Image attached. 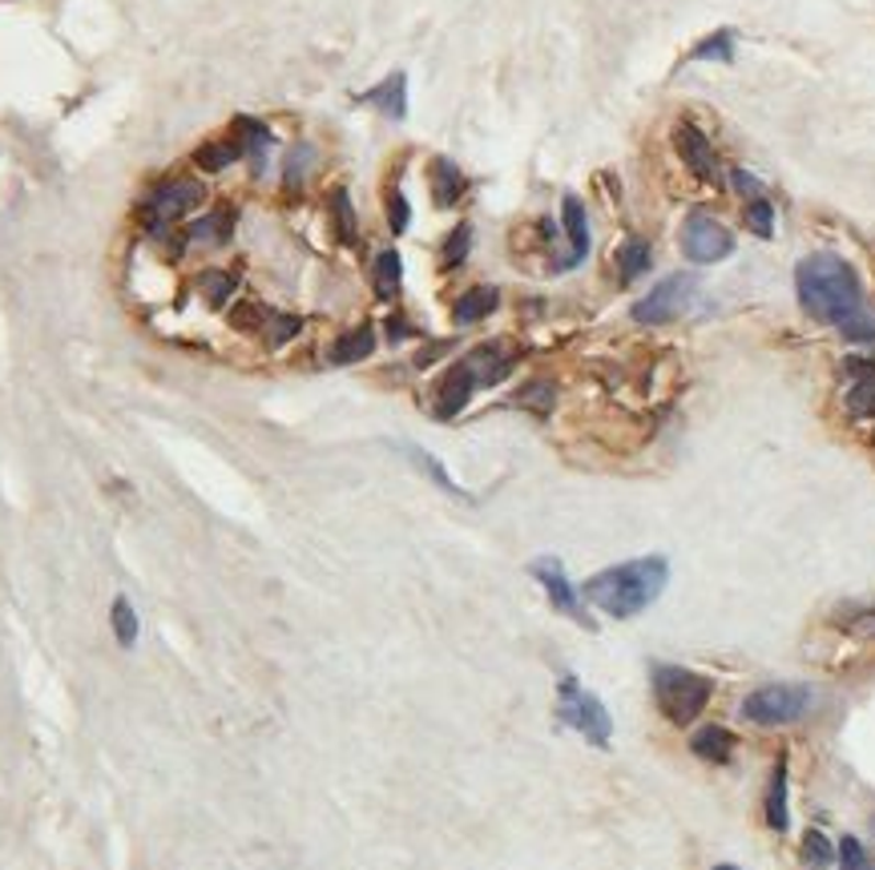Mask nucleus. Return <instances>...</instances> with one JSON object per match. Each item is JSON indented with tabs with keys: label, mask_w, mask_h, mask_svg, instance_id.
I'll list each match as a JSON object with an SVG mask.
<instances>
[{
	"label": "nucleus",
	"mask_w": 875,
	"mask_h": 870,
	"mask_svg": "<svg viewBox=\"0 0 875 870\" xmlns=\"http://www.w3.org/2000/svg\"><path fill=\"white\" fill-rule=\"evenodd\" d=\"M839 870H867V855H863L860 838H843L839 843Z\"/></svg>",
	"instance_id": "obj_33"
},
{
	"label": "nucleus",
	"mask_w": 875,
	"mask_h": 870,
	"mask_svg": "<svg viewBox=\"0 0 875 870\" xmlns=\"http://www.w3.org/2000/svg\"><path fill=\"white\" fill-rule=\"evenodd\" d=\"M230 134L238 137V146H242V153L247 158H266V146H271V129H266L263 122H254V117H235L230 122Z\"/></svg>",
	"instance_id": "obj_21"
},
{
	"label": "nucleus",
	"mask_w": 875,
	"mask_h": 870,
	"mask_svg": "<svg viewBox=\"0 0 875 870\" xmlns=\"http://www.w3.org/2000/svg\"><path fill=\"white\" fill-rule=\"evenodd\" d=\"M331 226H336V238L343 247H355V238H360V226H355V210H351V194L348 186H336L331 190Z\"/></svg>",
	"instance_id": "obj_20"
},
{
	"label": "nucleus",
	"mask_w": 875,
	"mask_h": 870,
	"mask_svg": "<svg viewBox=\"0 0 875 870\" xmlns=\"http://www.w3.org/2000/svg\"><path fill=\"white\" fill-rule=\"evenodd\" d=\"M766 822H771V831H787L791 826V814H787V766L779 762L775 774H771V794H766Z\"/></svg>",
	"instance_id": "obj_22"
},
{
	"label": "nucleus",
	"mask_w": 875,
	"mask_h": 870,
	"mask_svg": "<svg viewBox=\"0 0 875 870\" xmlns=\"http://www.w3.org/2000/svg\"><path fill=\"white\" fill-rule=\"evenodd\" d=\"M557 721H561V725H569V730H577V734L586 737L589 746H598V749L610 746L613 718L605 713V706H601L598 697L577 685V677H561V697H557Z\"/></svg>",
	"instance_id": "obj_5"
},
{
	"label": "nucleus",
	"mask_w": 875,
	"mask_h": 870,
	"mask_svg": "<svg viewBox=\"0 0 875 870\" xmlns=\"http://www.w3.org/2000/svg\"><path fill=\"white\" fill-rule=\"evenodd\" d=\"M198 290L206 295V302H211L214 311L218 307H226L230 302V295H235V274H226V271H206L198 278Z\"/></svg>",
	"instance_id": "obj_26"
},
{
	"label": "nucleus",
	"mask_w": 875,
	"mask_h": 870,
	"mask_svg": "<svg viewBox=\"0 0 875 870\" xmlns=\"http://www.w3.org/2000/svg\"><path fill=\"white\" fill-rule=\"evenodd\" d=\"M848 408L855 415H875V371L872 367H860V379L848 391Z\"/></svg>",
	"instance_id": "obj_28"
},
{
	"label": "nucleus",
	"mask_w": 875,
	"mask_h": 870,
	"mask_svg": "<svg viewBox=\"0 0 875 870\" xmlns=\"http://www.w3.org/2000/svg\"><path fill=\"white\" fill-rule=\"evenodd\" d=\"M408 218H412V206L404 198V190H391L388 194V226L391 234H404L408 230Z\"/></svg>",
	"instance_id": "obj_29"
},
{
	"label": "nucleus",
	"mask_w": 875,
	"mask_h": 870,
	"mask_svg": "<svg viewBox=\"0 0 875 870\" xmlns=\"http://www.w3.org/2000/svg\"><path fill=\"white\" fill-rule=\"evenodd\" d=\"M529 572H533L541 585H545V593H549V600H553V609H561L565 617H573V621H586V617H581V605H577V588L569 585L561 560H557V557H541V560H533V564H529Z\"/></svg>",
	"instance_id": "obj_11"
},
{
	"label": "nucleus",
	"mask_w": 875,
	"mask_h": 870,
	"mask_svg": "<svg viewBox=\"0 0 875 870\" xmlns=\"http://www.w3.org/2000/svg\"><path fill=\"white\" fill-rule=\"evenodd\" d=\"M690 61H735V37L723 28V33L698 41L694 53H690Z\"/></svg>",
	"instance_id": "obj_27"
},
{
	"label": "nucleus",
	"mask_w": 875,
	"mask_h": 870,
	"mask_svg": "<svg viewBox=\"0 0 875 870\" xmlns=\"http://www.w3.org/2000/svg\"><path fill=\"white\" fill-rule=\"evenodd\" d=\"M747 218H750V230H754V234L771 238V218H775V210H771V202L754 198V202H750Z\"/></svg>",
	"instance_id": "obj_34"
},
{
	"label": "nucleus",
	"mask_w": 875,
	"mask_h": 870,
	"mask_svg": "<svg viewBox=\"0 0 875 870\" xmlns=\"http://www.w3.org/2000/svg\"><path fill=\"white\" fill-rule=\"evenodd\" d=\"M711 694L714 682L694 669H682V665H658L654 669V701L674 725H690L698 718L706 701H711Z\"/></svg>",
	"instance_id": "obj_4"
},
{
	"label": "nucleus",
	"mask_w": 875,
	"mask_h": 870,
	"mask_svg": "<svg viewBox=\"0 0 875 870\" xmlns=\"http://www.w3.org/2000/svg\"><path fill=\"white\" fill-rule=\"evenodd\" d=\"M110 625H113V637H117V645H122V649H134V641H138V613H134V605H129L125 597L113 600Z\"/></svg>",
	"instance_id": "obj_25"
},
{
	"label": "nucleus",
	"mask_w": 875,
	"mask_h": 870,
	"mask_svg": "<svg viewBox=\"0 0 875 870\" xmlns=\"http://www.w3.org/2000/svg\"><path fill=\"white\" fill-rule=\"evenodd\" d=\"M690 749L706 762H726L735 754V734L723 730V725H706V730H698V734L690 737Z\"/></svg>",
	"instance_id": "obj_19"
},
{
	"label": "nucleus",
	"mask_w": 875,
	"mask_h": 870,
	"mask_svg": "<svg viewBox=\"0 0 875 870\" xmlns=\"http://www.w3.org/2000/svg\"><path fill=\"white\" fill-rule=\"evenodd\" d=\"M509 367H513V359L500 351V343H485L473 355H464L461 363H452L448 371H444V379L436 384V415L440 420H452L456 411L468 408L476 387L500 384L509 375Z\"/></svg>",
	"instance_id": "obj_3"
},
{
	"label": "nucleus",
	"mask_w": 875,
	"mask_h": 870,
	"mask_svg": "<svg viewBox=\"0 0 875 870\" xmlns=\"http://www.w3.org/2000/svg\"><path fill=\"white\" fill-rule=\"evenodd\" d=\"M872 826H875V819H872Z\"/></svg>",
	"instance_id": "obj_36"
},
{
	"label": "nucleus",
	"mask_w": 875,
	"mask_h": 870,
	"mask_svg": "<svg viewBox=\"0 0 875 870\" xmlns=\"http://www.w3.org/2000/svg\"><path fill=\"white\" fill-rule=\"evenodd\" d=\"M238 158H247V153H242V146H238L235 134L218 137V141H206V146L194 150V162H198L206 174H218V170H226V165H235Z\"/></svg>",
	"instance_id": "obj_17"
},
{
	"label": "nucleus",
	"mask_w": 875,
	"mask_h": 870,
	"mask_svg": "<svg viewBox=\"0 0 875 870\" xmlns=\"http://www.w3.org/2000/svg\"><path fill=\"white\" fill-rule=\"evenodd\" d=\"M202 198H206V186L202 182H190V178H178V182H166L146 198L141 214H146V226L150 230H166V226L182 222L190 210H198Z\"/></svg>",
	"instance_id": "obj_7"
},
{
	"label": "nucleus",
	"mask_w": 875,
	"mask_h": 870,
	"mask_svg": "<svg viewBox=\"0 0 875 870\" xmlns=\"http://www.w3.org/2000/svg\"><path fill=\"white\" fill-rule=\"evenodd\" d=\"M497 302H500V295L492 290V286H473V290H464L461 299H456V307H452V319H456L461 327L480 323L485 314L497 311Z\"/></svg>",
	"instance_id": "obj_16"
},
{
	"label": "nucleus",
	"mask_w": 875,
	"mask_h": 870,
	"mask_svg": "<svg viewBox=\"0 0 875 870\" xmlns=\"http://www.w3.org/2000/svg\"><path fill=\"white\" fill-rule=\"evenodd\" d=\"M372 283H375V295H379V299H396V295H400V283H404L400 250H384V254L375 259Z\"/></svg>",
	"instance_id": "obj_18"
},
{
	"label": "nucleus",
	"mask_w": 875,
	"mask_h": 870,
	"mask_svg": "<svg viewBox=\"0 0 875 870\" xmlns=\"http://www.w3.org/2000/svg\"><path fill=\"white\" fill-rule=\"evenodd\" d=\"M561 218H565V230H569V254L557 262V271H573L581 266L589 254V222H586V206L577 194H565L561 198Z\"/></svg>",
	"instance_id": "obj_13"
},
{
	"label": "nucleus",
	"mask_w": 875,
	"mask_h": 870,
	"mask_svg": "<svg viewBox=\"0 0 875 870\" xmlns=\"http://www.w3.org/2000/svg\"><path fill=\"white\" fill-rule=\"evenodd\" d=\"M795 290H799L803 311L819 319L827 327L848 331L851 339H872L875 327L863 314V286L851 271V262H843L831 250L807 254L795 266Z\"/></svg>",
	"instance_id": "obj_1"
},
{
	"label": "nucleus",
	"mask_w": 875,
	"mask_h": 870,
	"mask_svg": "<svg viewBox=\"0 0 875 870\" xmlns=\"http://www.w3.org/2000/svg\"><path fill=\"white\" fill-rule=\"evenodd\" d=\"M803 858H807V867H811V870H823L827 862H831V846H827V838L819 831L807 834V843H803Z\"/></svg>",
	"instance_id": "obj_30"
},
{
	"label": "nucleus",
	"mask_w": 875,
	"mask_h": 870,
	"mask_svg": "<svg viewBox=\"0 0 875 870\" xmlns=\"http://www.w3.org/2000/svg\"><path fill=\"white\" fill-rule=\"evenodd\" d=\"M694 290H698V278L694 274H670L662 283L654 286L646 299L634 302V319L638 323H670L678 314L686 311L690 302H694Z\"/></svg>",
	"instance_id": "obj_8"
},
{
	"label": "nucleus",
	"mask_w": 875,
	"mask_h": 870,
	"mask_svg": "<svg viewBox=\"0 0 875 870\" xmlns=\"http://www.w3.org/2000/svg\"><path fill=\"white\" fill-rule=\"evenodd\" d=\"M666 581H670V564L662 557H638L613 564V569H601L598 576H589L581 585V593L605 617L625 621V617H638L641 609H650L654 600L662 597Z\"/></svg>",
	"instance_id": "obj_2"
},
{
	"label": "nucleus",
	"mask_w": 875,
	"mask_h": 870,
	"mask_svg": "<svg viewBox=\"0 0 875 870\" xmlns=\"http://www.w3.org/2000/svg\"><path fill=\"white\" fill-rule=\"evenodd\" d=\"M674 146L682 153V162L690 165V174L702 178V182H718V158H714L711 137L702 134L694 122H678L674 129Z\"/></svg>",
	"instance_id": "obj_10"
},
{
	"label": "nucleus",
	"mask_w": 875,
	"mask_h": 870,
	"mask_svg": "<svg viewBox=\"0 0 875 870\" xmlns=\"http://www.w3.org/2000/svg\"><path fill=\"white\" fill-rule=\"evenodd\" d=\"M617 271H622V283H634V278H641V274L650 271V247H646L641 238H629V242H622V250H617Z\"/></svg>",
	"instance_id": "obj_23"
},
{
	"label": "nucleus",
	"mask_w": 875,
	"mask_h": 870,
	"mask_svg": "<svg viewBox=\"0 0 875 870\" xmlns=\"http://www.w3.org/2000/svg\"><path fill=\"white\" fill-rule=\"evenodd\" d=\"M372 351H375V331H372V327H351V331H343V335L331 343L327 359L339 363V367H348V363L367 359Z\"/></svg>",
	"instance_id": "obj_15"
},
{
	"label": "nucleus",
	"mask_w": 875,
	"mask_h": 870,
	"mask_svg": "<svg viewBox=\"0 0 875 870\" xmlns=\"http://www.w3.org/2000/svg\"><path fill=\"white\" fill-rule=\"evenodd\" d=\"M811 709L807 685H763L742 701V718L754 725H791Z\"/></svg>",
	"instance_id": "obj_6"
},
{
	"label": "nucleus",
	"mask_w": 875,
	"mask_h": 870,
	"mask_svg": "<svg viewBox=\"0 0 875 870\" xmlns=\"http://www.w3.org/2000/svg\"><path fill=\"white\" fill-rule=\"evenodd\" d=\"M299 319L295 314H275L271 311V331H266V339H271V347H283L291 335H299Z\"/></svg>",
	"instance_id": "obj_31"
},
{
	"label": "nucleus",
	"mask_w": 875,
	"mask_h": 870,
	"mask_svg": "<svg viewBox=\"0 0 875 870\" xmlns=\"http://www.w3.org/2000/svg\"><path fill=\"white\" fill-rule=\"evenodd\" d=\"M428 178H432V202H436L440 210L456 206V198L464 194V174L456 170V162H448V158H432Z\"/></svg>",
	"instance_id": "obj_14"
},
{
	"label": "nucleus",
	"mask_w": 875,
	"mask_h": 870,
	"mask_svg": "<svg viewBox=\"0 0 875 870\" xmlns=\"http://www.w3.org/2000/svg\"><path fill=\"white\" fill-rule=\"evenodd\" d=\"M468 247H473V226L461 222L456 226V234L448 238V247H444V262L448 266H456V262H464V254H468Z\"/></svg>",
	"instance_id": "obj_32"
},
{
	"label": "nucleus",
	"mask_w": 875,
	"mask_h": 870,
	"mask_svg": "<svg viewBox=\"0 0 875 870\" xmlns=\"http://www.w3.org/2000/svg\"><path fill=\"white\" fill-rule=\"evenodd\" d=\"M355 105H367V110H375L379 117H388V122H404L408 117V77L404 73L384 77L375 89L360 93Z\"/></svg>",
	"instance_id": "obj_12"
},
{
	"label": "nucleus",
	"mask_w": 875,
	"mask_h": 870,
	"mask_svg": "<svg viewBox=\"0 0 875 870\" xmlns=\"http://www.w3.org/2000/svg\"><path fill=\"white\" fill-rule=\"evenodd\" d=\"M714 870H738V867H714Z\"/></svg>",
	"instance_id": "obj_35"
},
{
	"label": "nucleus",
	"mask_w": 875,
	"mask_h": 870,
	"mask_svg": "<svg viewBox=\"0 0 875 870\" xmlns=\"http://www.w3.org/2000/svg\"><path fill=\"white\" fill-rule=\"evenodd\" d=\"M682 250H686L690 262L711 266V262H723L735 254V234L723 222H714L711 214H690L686 226H682Z\"/></svg>",
	"instance_id": "obj_9"
},
{
	"label": "nucleus",
	"mask_w": 875,
	"mask_h": 870,
	"mask_svg": "<svg viewBox=\"0 0 875 870\" xmlns=\"http://www.w3.org/2000/svg\"><path fill=\"white\" fill-rule=\"evenodd\" d=\"M230 230H235V210H230V206H223V210L206 214L202 222L190 226V238H194V242H226V238H230Z\"/></svg>",
	"instance_id": "obj_24"
}]
</instances>
